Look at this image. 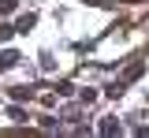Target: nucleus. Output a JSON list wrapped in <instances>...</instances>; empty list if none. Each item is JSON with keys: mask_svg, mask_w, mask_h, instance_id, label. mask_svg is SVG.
<instances>
[{"mask_svg": "<svg viewBox=\"0 0 149 138\" xmlns=\"http://www.w3.org/2000/svg\"><path fill=\"white\" fill-rule=\"evenodd\" d=\"M142 71H146V63H142V60H134V63H130L127 71H123V82H134V79H142Z\"/></svg>", "mask_w": 149, "mask_h": 138, "instance_id": "f03ea898", "label": "nucleus"}, {"mask_svg": "<svg viewBox=\"0 0 149 138\" xmlns=\"http://www.w3.org/2000/svg\"><path fill=\"white\" fill-rule=\"evenodd\" d=\"M19 60H22V56H19L15 49H4V52H0V75H4V71H11Z\"/></svg>", "mask_w": 149, "mask_h": 138, "instance_id": "f257e3e1", "label": "nucleus"}, {"mask_svg": "<svg viewBox=\"0 0 149 138\" xmlns=\"http://www.w3.org/2000/svg\"><path fill=\"white\" fill-rule=\"evenodd\" d=\"M15 34H19V30L11 26V22H0V41H11Z\"/></svg>", "mask_w": 149, "mask_h": 138, "instance_id": "0eeeda50", "label": "nucleus"}, {"mask_svg": "<svg viewBox=\"0 0 149 138\" xmlns=\"http://www.w3.org/2000/svg\"><path fill=\"white\" fill-rule=\"evenodd\" d=\"M56 93H60V97H71L74 86H71V82H60V86H56Z\"/></svg>", "mask_w": 149, "mask_h": 138, "instance_id": "6e6552de", "label": "nucleus"}, {"mask_svg": "<svg viewBox=\"0 0 149 138\" xmlns=\"http://www.w3.org/2000/svg\"><path fill=\"white\" fill-rule=\"evenodd\" d=\"M37 90H30V86H11V97L15 101H26V97H34Z\"/></svg>", "mask_w": 149, "mask_h": 138, "instance_id": "39448f33", "label": "nucleus"}, {"mask_svg": "<svg viewBox=\"0 0 149 138\" xmlns=\"http://www.w3.org/2000/svg\"><path fill=\"white\" fill-rule=\"evenodd\" d=\"M19 0H0V15H8V11H15Z\"/></svg>", "mask_w": 149, "mask_h": 138, "instance_id": "1a4fd4ad", "label": "nucleus"}, {"mask_svg": "<svg viewBox=\"0 0 149 138\" xmlns=\"http://www.w3.org/2000/svg\"><path fill=\"white\" fill-rule=\"evenodd\" d=\"M104 93H108V97H123V93H127V82H123V79H119V82H112Z\"/></svg>", "mask_w": 149, "mask_h": 138, "instance_id": "423d86ee", "label": "nucleus"}, {"mask_svg": "<svg viewBox=\"0 0 149 138\" xmlns=\"http://www.w3.org/2000/svg\"><path fill=\"white\" fill-rule=\"evenodd\" d=\"M123 127H119V119H112V116H104V123H101V135H119Z\"/></svg>", "mask_w": 149, "mask_h": 138, "instance_id": "20e7f679", "label": "nucleus"}, {"mask_svg": "<svg viewBox=\"0 0 149 138\" xmlns=\"http://www.w3.org/2000/svg\"><path fill=\"white\" fill-rule=\"evenodd\" d=\"M34 26H37V15H34V11H30V15H22V19L15 22V30H19V34H30Z\"/></svg>", "mask_w": 149, "mask_h": 138, "instance_id": "7ed1b4c3", "label": "nucleus"}]
</instances>
